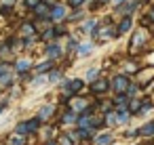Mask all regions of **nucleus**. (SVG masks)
I'll list each match as a JSON object with an SVG mask.
<instances>
[{
  "label": "nucleus",
  "mask_w": 154,
  "mask_h": 145,
  "mask_svg": "<svg viewBox=\"0 0 154 145\" xmlns=\"http://www.w3.org/2000/svg\"><path fill=\"white\" fill-rule=\"evenodd\" d=\"M154 46V36L150 32V28H141L137 25L129 36H127V49L125 55L135 57V59H143Z\"/></svg>",
  "instance_id": "obj_1"
},
{
  "label": "nucleus",
  "mask_w": 154,
  "mask_h": 145,
  "mask_svg": "<svg viewBox=\"0 0 154 145\" xmlns=\"http://www.w3.org/2000/svg\"><path fill=\"white\" fill-rule=\"evenodd\" d=\"M103 118H106V128L108 130H122V128L135 124V116L129 111V107H114Z\"/></svg>",
  "instance_id": "obj_2"
},
{
  "label": "nucleus",
  "mask_w": 154,
  "mask_h": 145,
  "mask_svg": "<svg viewBox=\"0 0 154 145\" xmlns=\"http://www.w3.org/2000/svg\"><path fill=\"white\" fill-rule=\"evenodd\" d=\"M59 109H61V107L55 103V99H53V97H51V99H45V97H42V99H40V103L34 107V111H32V114L40 120V124H42V126H49V124H55V122H57Z\"/></svg>",
  "instance_id": "obj_3"
},
{
  "label": "nucleus",
  "mask_w": 154,
  "mask_h": 145,
  "mask_svg": "<svg viewBox=\"0 0 154 145\" xmlns=\"http://www.w3.org/2000/svg\"><path fill=\"white\" fill-rule=\"evenodd\" d=\"M34 57L32 55H17L15 61H13V74L17 76V82L19 84H28L32 78H34Z\"/></svg>",
  "instance_id": "obj_4"
},
{
  "label": "nucleus",
  "mask_w": 154,
  "mask_h": 145,
  "mask_svg": "<svg viewBox=\"0 0 154 145\" xmlns=\"http://www.w3.org/2000/svg\"><path fill=\"white\" fill-rule=\"evenodd\" d=\"M87 80L82 78V76H66L55 88H53V93H63V95H68V97H76V95H82V93H87Z\"/></svg>",
  "instance_id": "obj_5"
},
{
  "label": "nucleus",
  "mask_w": 154,
  "mask_h": 145,
  "mask_svg": "<svg viewBox=\"0 0 154 145\" xmlns=\"http://www.w3.org/2000/svg\"><path fill=\"white\" fill-rule=\"evenodd\" d=\"M11 128H13L15 132H19V135H26V137L36 139V135L42 130V124H40V120H38L34 114H30V116H21L19 120H15Z\"/></svg>",
  "instance_id": "obj_6"
},
{
  "label": "nucleus",
  "mask_w": 154,
  "mask_h": 145,
  "mask_svg": "<svg viewBox=\"0 0 154 145\" xmlns=\"http://www.w3.org/2000/svg\"><path fill=\"white\" fill-rule=\"evenodd\" d=\"M116 59H118V72L131 76V78H135L139 74V70L146 65L143 59H135V57H129V55H122V57H116Z\"/></svg>",
  "instance_id": "obj_7"
},
{
  "label": "nucleus",
  "mask_w": 154,
  "mask_h": 145,
  "mask_svg": "<svg viewBox=\"0 0 154 145\" xmlns=\"http://www.w3.org/2000/svg\"><path fill=\"white\" fill-rule=\"evenodd\" d=\"M87 93L93 97V99H101V97H110L112 95V88H110V76L103 74L101 78H97L95 82H91L87 86Z\"/></svg>",
  "instance_id": "obj_8"
},
{
  "label": "nucleus",
  "mask_w": 154,
  "mask_h": 145,
  "mask_svg": "<svg viewBox=\"0 0 154 145\" xmlns=\"http://www.w3.org/2000/svg\"><path fill=\"white\" fill-rule=\"evenodd\" d=\"M38 53H40V57L53 59V61H57V63H61V61H63V57H66L61 40H57V42H47V44H40V51H38Z\"/></svg>",
  "instance_id": "obj_9"
},
{
  "label": "nucleus",
  "mask_w": 154,
  "mask_h": 145,
  "mask_svg": "<svg viewBox=\"0 0 154 145\" xmlns=\"http://www.w3.org/2000/svg\"><path fill=\"white\" fill-rule=\"evenodd\" d=\"M131 82H133V78L131 76H127V74H122V72H114V74H110V88H112V95H120V93H127L129 90V86H131Z\"/></svg>",
  "instance_id": "obj_10"
},
{
  "label": "nucleus",
  "mask_w": 154,
  "mask_h": 145,
  "mask_svg": "<svg viewBox=\"0 0 154 145\" xmlns=\"http://www.w3.org/2000/svg\"><path fill=\"white\" fill-rule=\"evenodd\" d=\"M0 145H34V139L26 137V135H19L11 128L5 135H0Z\"/></svg>",
  "instance_id": "obj_11"
},
{
  "label": "nucleus",
  "mask_w": 154,
  "mask_h": 145,
  "mask_svg": "<svg viewBox=\"0 0 154 145\" xmlns=\"http://www.w3.org/2000/svg\"><path fill=\"white\" fill-rule=\"evenodd\" d=\"M80 40H82V38H80L74 30H72L63 40H61V44H63V53H66V57H63V59H70V61H74V63H76L74 55H76V49H78V44H80Z\"/></svg>",
  "instance_id": "obj_12"
},
{
  "label": "nucleus",
  "mask_w": 154,
  "mask_h": 145,
  "mask_svg": "<svg viewBox=\"0 0 154 145\" xmlns=\"http://www.w3.org/2000/svg\"><path fill=\"white\" fill-rule=\"evenodd\" d=\"M55 124H57L61 130H68V128H72V126H78V114L72 111L70 107H61Z\"/></svg>",
  "instance_id": "obj_13"
},
{
  "label": "nucleus",
  "mask_w": 154,
  "mask_h": 145,
  "mask_svg": "<svg viewBox=\"0 0 154 145\" xmlns=\"http://www.w3.org/2000/svg\"><path fill=\"white\" fill-rule=\"evenodd\" d=\"M68 15H70V7L66 4V0H59L57 4H53L51 7V13H49V21L51 23H66V19H68Z\"/></svg>",
  "instance_id": "obj_14"
},
{
  "label": "nucleus",
  "mask_w": 154,
  "mask_h": 145,
  "mask_svg": "<svg viewBox=\"0 0 154 145\" xmlns=\"http://www.w3.org/2000/svg\"><path fill=\"white\" fill-rule=\"evenodd\" d=\"M95 51H97V44H95L91 38H82V40H80V44H78V49H76L74 59H76V61H85V59L93 57V55H95Z\"/></svg>",
  "instance_id": "obj_15"
},
{
  "label": "nucleus",
  "mask_w": 154,
  "mask_h": 145,
  "mask_svg": "<svg viewBox=\"0 0 154 145\" xmlns=\"http://www.w3.org/2000/svg\"><path fill=\"white\" fill-rule=\"evenodd\" d=\"M118 139L120 143H127V145H133V143H139L141 141V132H139V124H131L122 130H118Z\"/></svg>",
  "instance_id": "obj_16"
},
{
  "label": "nucleus",
  "mask_w": 154,
  "mask_h": 145,
  "mask_svg": "<svg viewBox=\"0 0 154 145\" xmlns=\"http://www.w3.org/2000/svg\"><path fill=\"white\" fill-rule=\"evenodd\" d=\"M99 19H101V15H89L80 25H76V28H74V32H76L80 38H89V34L99 25Z\"/></svg>",
  "instance_id": "obj_17"
},
{
  "label": "nucleus",
  "mask_w": 154,
  "mask_h": 145,
  "mask_svg": "<svg viewBox=\"0 0 154 145\" xmlns=\"http://www.w3.org/2000/svg\"><path fill=\"white\" fill-rule=\"evenodd\" d=\"M91 103H93V97H91L89 93H82V95L72 97V99H70V103H68L66 107H70L72 111H76V114L80 116V114H82V111H85V109H87Z\"/></svg>",
  "instance_id": "obj_18"
},
{
  "label": "nucleus",
  "mask_w": 154,
  "mask_h": 145,
  "mask_svg": "<svg viewBox=\"0 0 154 145\" xmlns=\"http://www.w3.org/2000/svg\"><path fill=\"white\" fill-rule=\"evenodd\" d=\"M146 93L150 90V86H152V82H154V65H143L141 70H139V74L133 78Z\"/></svg>",
  "instance_id": "obj_19"
},
{
  "label": "nucleus",
  "mask_w": 154,
  "mask_h": 145,
  "mask_svg": "<svg viewBox=\"0 0 154 145\" xmlns=\"http://www.w3.org/2000/svg\"><path fill=\"white\" fill-rule=\"evenodd\" d=\"M152 114H154V95H148V93H146V95L141 97V107H139L135 120L143 122V120L152 118Z\"/></svg>",
  "instance_id": "obj_20"
},
{
  "label": "nucleus",
  "mask_w": 154,
  "mask_h": 145,
  "mask_svg": "<svg viewBox=\"0 0 154 145\" xmlns=\"http://www.w3.org/2000/svg\"><path fill=\"white\" fill-rule=\"evenodd\" d=\"M93 145H120L118 139V130H99L93 139Z\"/></svg>",
  "instance_id": "obj_21"
},
{
  "label": "nucleus",
  "mask_w": 154,
  "mask_h": 145,
  "mask_svg": "<svg viewBox=\"0 0 154 145\" xmlns=\"http://www.w3.org/2000/svg\"><path fill=\"white\" fill-rule=\"evenodd\" d=\"M15 34H17L19 38H28V36H38L40 32H38V25H36V21L30 17V19H23V21H19V25H17Z\"/></svg>",
  "instance_id": "obj_22"
},
{
  "label": "nucleus",
  "mask_w": 154,
  "mask_h": 145,
  "mask_svg": "<svg viewBox=\"0 0 154 145\" xmlns=\"http://www.w3.org/2000/svg\"><path fill=\"white\" fill-rule=\"evenodd\" d=\"M59 63L57 61H53V59H47V57H38L36 61H34V74H38V76H47L53 67H57Z\"/></svg>",
  "instance_id": "obj_23"
},
{
  "label": "nucleus",
  "mask_w": 154,
  "mask_h": 145,
  "mask_svg": "<svg viewBox=\"0 0 154 145\" xmlns=\"http://www.w3.org/2000/svg\"><path fill=\"white\" fill-rule=\"evenodd\" d=\"M59 126L57 124H49V126H42V130L36 135V139H34V145H38V143H42V141H51V139H57V135H59Z\"/></svg>",
  "instance_id": "obj_24"
},
{
  "label": "nucleus",
  "mask_w": 154,
  "mask_h": 145,
  "mask_svg": "<svg viewBox=\"0 0 154 145\" xmlns=\"http://www.w3.org/2000/svg\"><path fill=\"white\" fill-rule=\"evenodd\" d=\"M87 17H89V11H87V9H70V15H68L66 23L74 30V28H76V25H80Z\"/></svg>",
  "instance_id": "obj_25"
},
{
  "label": "nucleus",
  "mask_w": 154,
  "mask_h": 145,
  "mask_svg": "<svg viewBox=\"0 0 154 145\" xmlns=\"http://www.w3.org/2000/svg\"><path fill=\"white\" fill-rule=\"evenodd\" d=\"M116 28H118V32H120V36H129L135 28H137V19L135 17H120V19H116Z\"/></svg>",
  "instance_id": "obj_26"
},
{
  "label": "nucleus",
  "mask_w": 154,
  "mask_h": 145,
  "mask_svg": "<svg viewBox=\"0 0 154 145\" xmlns=\"http://www.w3.org/2000/svg\"><path fill=\"white\" fill-rule=\"evenodd\" d=\"M106 72H103V67H101V63H93V65H89V67H85L82 70V78L87 80V84H91V82H95L97 78H101Z\"/></svg>",
  "instance_id": "obj_27"
},
{
  "label": "nucleus",
  "mask_w": 154,
  "mask_h": 145,
  "mask_svg": "<svg viewBox=\"0 0 154 145\" xmlns=\"http://www.w3.org/2000/svg\"><path fill=\"white\" fill-rule=\"evenodd\" d=\"M139 132H141V141H154V116L139 122Z\"/></svg>",
  "instance_id": "obj_28"
},
{
  "label": "nucleus",
  "mask_w": 154,
  "mask_h": 145,
  "mask_svg": "<svg viewBox=\"0 0 154 145\" xmlns=\"http://www.w3.org/2000/svg\"><path fill=\"white\" fill-rule=\"evenodd\" d=\"M26 88L28 90H32V93H38V90H45V88H49V82H47V76H38V74H34V78L26 84Z\"/></svg>",
  "instance_id": "obj_29"
},
{
  "label": "nucleus",
  "mask_w": 154,
  "mask_h": 145,
  "mask_svg": "<svg viewBox=\"0 0 154 145\" xmlns=\"http://www.w3.org/2000/svg\"><path fill=\"white\" fill-rule=\"evenodd\" d=\"M49 13H51V7L45 2V0H42V2H40L38 7H34V9L30 11L32 19H49Z\"/></svg>",
  "instance_id": "obj_30"
},
{
  "label": "nucleus",
  "mask_w": 154,
  "mask_h": 145,
  "mask_svg": "<svg viewBox=\"0 0 154 145\" xmlns=\"http://www.w3.org/2000/svg\"><path fill=\"white\" fill-rule=\"evenodd\" d=\"M13 105H15V103L11 101L9 93H5V95H0V118H2L5 114H9V109H11Z\"/></svg>",
  "instance_id": "obj_31"
},
{
  "label": "nucleus",
  "mask_w": 154,
  "mask_h": 145,
  "mask_svg": "<svg viewBox=\"0 0 154 145\" xmlns=\"http://www.w3.org/2000/svg\"><path fill=\"white\" fill-rule=\"evenodd\" d=\"M110 99H112V103H114V107H129V97H127V93H120V95H110Z\"/></svg>",
  "instance_id": "obj_32"
},
{
  "label": "nucleus",
  "mask_w": 154,
  "mask_h": 145,
  "mask_svg": "<svg viewBox=\"0 0 154 145\" xmlns=\"http://www.w3.org/2000/svg\"><path fill=\"white\" fill-rule=\"evenodd\" d=\"M141 95H146V90H143V88L133 80V82H131V86H129V90H127V97H129V99H137V97H141Z\"/></svg>",
  "instance_id": "obj_33"
},
{
  "label": "nucleus",
  "mask_w": 154,
  "mask_h": 145,
  "mask_svg": "<svg viewBox=\"0 0 154 145\" xmlns=\"http://www.w3.org/2000/svg\"><path fill=\"white\" fill-rule=\"evenodd\" d=\"M57 143H59V145H76V141H74L66 130H59V135H57Z\"/></svg>",
  "instance_id": "obj_34"
},
{
  "label": "nucleus",
  "mask_w": 154,
  "mask_h": 145,
  "mask_svg": "<svg viewBox=\"0 0 154 145\" xmlns=\"http://www.w3.org/2000/svg\"><path fill=\"white\" fill-rule=\"evenodd\" d=\"M143 97V95H141ZM141 97H137V99H131L129 101V111L133 114V116H137V111H139V107H141Z\"/></svg>",
  "instance_id": "obj_35"
},
{
  "label": "nucleus",
  "mask_w": 154,
  "mask_h": 145,
  "mask_svg": "<svg viewBox=\"0 0 154 145\" xmlns=\"http://www.w3.org/2000/svg\"><path fill=\"white\" fill-rule=\"evenodd\" d=\"M13 13H15V9H13V7H5V4H0V17L11 19V17H13Z\"/></svg>",
  "instance_id": "obj_36"
},
{
  "label": "nucleus",
  "mask_w": 154,
  "mask_h": 145,
  "mask_svg": "<svg viewBox=\"0 0 154 145\" xmlns=\"http://www.w3.org/2000/svg\"><path fill=\"white\" fill-rule=\"evenodd\" d=\"M40 2H42V0H21V4H23V9H26L28 13H30L34 7H38Z\"/></svg>",
  "instance_id": "obj_37"
},
{
  "label": "nucleus",
  "mask_w": 154,
  "mask_h": 145,
  "mask_svg": "<svg viewBox=\"0 0 154 145\" xmlns=\"http://www.w3.org/2000/svg\"><path fill=\"white\" fill-rule=\"evenodd\" d=\"M143 15L148 17V21H150V25H154V2L146 7V11H143Z\"/></svg>",
  "instance_id": "obj_38"
},
{
  "label": "nucleus",
  "mask_w": 154,
  "mask_h": 145,
  "mask_svg": "<svg viewBox=\"0 0 154 145\" xmlns=\"http://www.w3.org/2000/svg\"><path fill=\"white\" fill-rule=\"evenodd\" d=\"M143 63H146V65H154V49L143 57Z\"/></svg>",
  "instance_id": "obj_39"
},
{
  "label": "nucleus",
  "mask_w": 154,
  "mask_h": 145,
  "mask_svg": "<svg viewBox=\"0 0 154 145\" xmlns=\"http://www.w3.org/2000/svg\"><path fill=\"white\" fill-rule=\"evenodd\" d=\"M19 2H21V0H0V4H5V7H13V9H15Z\"/></svg>",
  "instance_id": "obj_40"
},
{
  "label": "nucleus",
  "mask_w": 154,
  "mask_h": 145,
  "mask_svg": "<svg viewBox=\"0 0 154 145\" xmlns=\"http://www.w3.org/2000/svg\"><path fill=\"white\" fill-rule=\"evenodd\" d=\"M38 145H59V143H57V139H51V141H42Z\"/></svg>",
  "instance_id": "obj_41"
},
{
  "label": "nucleus",
  "mask_w": 154,
  "mask_h": 145,
  "mask_svg": "<svg viewBox=\"0 0 154 145\" xmlns=\"http://www.w3.org/2000/svg\"><path fill=\"white\" fill-rule=\"evenodd\" d=\"M127 0H112V7H120V4H125Z\"/></svg>",
  "instance_id": "obj_42"
},
{
  "label": "nucleus",
  "mask_w": 154,
  "mask_h": 145,
  "mask_svg": "<svg viewBox=\"0 0 154 145\" xmlns=\"http://www.w3.org/2000/svg\"><path fill=\"white\" fill-rule=\"evenodd\" d=\"M2 38H5V32H2V30H0V40H2Z\"/></svg>",
  "instance_id": "obj_43"
},
{
  "label": "nucleus",
  "mask_w": 154,
  "mask_h": 145,
  "mask_svg": "<svg viewBox=\"0 0 154 145\" xmlns=\"http://www.w3.org/2000/svg\"><path fill=\"white\" fill-rule=\"evenodd\" d=\"M152 2H154V0H146V4H152Z\"/></svg>",
  "instance_id": "obj_44"
},
{
  "label": "nucleus",
  "mask_w": 154,
  "mask_h": 145,
  "mask_svg": "<svg viewBox=\"0 0 154 145\" xmlns=\"http://www.w3.org/2000/svg\"><path fill=\"white\" fill-rule=\"evenodd\" d=\"M150 32H152V36H154V25H152V28H150Z\"/></svg>",
  "instance_id": "obj_45"
},
{
  "label": "nucleus",
  "mask_w": 154,
  "mask_h": 145,
  "mask_svg": "<svg viewBox=\"0 0 154 145\" xmlns=\"http://www.w3.org/2000/svg\"><path fill=\"white\" fill-rule=\"evenodd\" d=\"M133 145H141V143H133Z\"/></svg>",
  "instance_id": "obj_46"
}]
</instances>
